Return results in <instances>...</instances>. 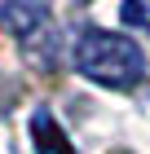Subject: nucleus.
Masks as SVG:
<instances>
[{
    "label": "nucleus",
    "instance_id": "1",
    "mask_svg": "<svg viewBox=\"0 0 150 154\" xmlns=\"http://www.w3.org/2000/svg\"><path fill=\"white\" fill-rule=\"evenodd\" d=\"M75 66L80 75L106 84V88H132L146 75V53L128 35L115 31H84L80 44H75Z\"/></svg>",
    "mask_w": 150,
    "mask_h": 154
},
{
    "label": "nucleus",
    "instance_id": "2",
    "mask_svg": "<svg viewBox=\"0 0 150 154\" xmlns=\"http://www.w3.org/2000/svg\"><path fill=\"white\" fill-rule=\"evenodd\" d=\"M44 22H49V5L44 0H0V26L13 31V35L31 40Z\"/></svg>",
    "mask_w": 150,
    "mask_h": 154
},
{
    "label": "nucleus",
    "instance_id": "3",
    "mask_svg": "<svg viewBox=\"0 0 150 154\" xmlns=\"http://www.w3.org/2000/svg\"><path fill=\"white\" fill-rule=\"evenodd\" d=\"M31 137H35V154H75V145L66 141V132L58 128V119L49 110L31 115Z\"/></svg>",
    "mask_w": 150,
    "mask_h": 154
}]
</instances>
